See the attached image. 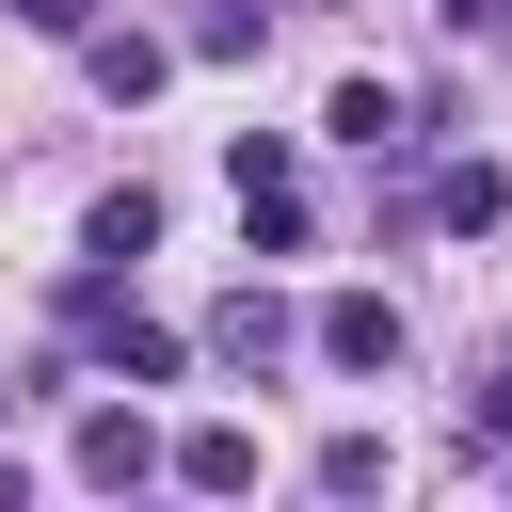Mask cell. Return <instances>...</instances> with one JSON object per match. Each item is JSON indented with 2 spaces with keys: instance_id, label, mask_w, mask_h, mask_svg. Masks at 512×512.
Wrapping results in <instances>:
<instances>
[{
  "instance_id": "obj_1",
  "label": "cell",
  "mask_w": 512,
  "mask_h": 512,
  "mask_svg": "<svg viewBox=\"0 0 512 512\" xmlns=\"http://www.w3.org/2000/svg\"><path fill=\"white\" fill-rule=\"evenodd\" d=\"M64 336H80V368H112V384H176V320H144L112 272L64 288Z\"/></svg>"
},
{
  "instance_id": "obj_2",
  "label": "cell",
  "mask_w": 512,
  "mask_h": 512,
  "mask_svg": "<svg viewBox=\"0 0 512 512\" xmlns=\"http://www.w3.org/2000/svg\"><path fill=\"white\" fill-rule=\"evenodd\" d=\"M224 176H240V240H256V256H304V144H288V128H240Z\"/></svg>"
},
{
  "instance_id": "obj_3",
  "label": "cell",
  "mask_w": 512,
  "mask_h": 512,
  "mask_svg": "<svg viewBox=\"0 0 512 512\" xmlns=\"http://www.w3.org/2000/svg\"><path fill=\"white\" fill-rule=\"evenodd\" d=\"M320 368H400V304L384 288H336L320 304Z\"/></svg>"
},
{
  "instance_id": "obj_4",
  "label": "cell",
  "mask_w": 512,
  "mask_h": 512,
  "mask_svg": "<svg viewBox=\"0 0 512 512\" xmlns=\"http://www.w3.org/2000/svg\"><path fill=\"white\" fill-rule=\"evenodd\" d=\"M80 480H96V496H144V480H160V432H144L128 400H112V416H80Z\"/></svg>"
},
{
  "instance_id": "obj_5",
  "label": "cell",
  "mask_w": 512,
  "mask_h": 512,
  "mask_svg": "<svg viewBox=\"0 0 512 512\" xmlns=\"http://www.w3.org/2000/svg\"><path fill=\"white\" fill-rule=\"evenodd\" d=\"M432 224H448V240H496V224H512V160H448V176H432Z\"/></svg>"
},
{
  "instance_id": "obj_6",
  "label": "cell",
  "mask_w": 512,
  "mask_h": 512,
  "mask_svg": "<svg viewBox=\"0 0 512 512\" xmlns=\"http://www.w3.org/2000/svg\"><path fill=\"white\" fill-rule=\"evenodd\" d=\"M80 80H96V96H160L176 48H160V32H80Z\"/></svg>"
},
{
  "instance_id": "obj_7",
  "label": "cell",
  "mask_w": 512,
  "mask_h": 512,
  "mask_svg": "<svg viewBox=\"0 0 512 512\" xmlns=\"http://www.w3.org/2000/svg\"><path fill=\"white\" fill-rule=\"evenodd\" d=\"M336 144H368V160H400L416 144V96H384V80H336V112H320Z\"/></svg>"
},
{
  "instance_id": "obj_8",
  "label": "cell",
  "mask_w": 512,
  "mask_h": 512,
  "mask_svg": "<svg viewBox=\"0 0 512 512\" xmlns=\"http://www.w3.org/2000/svg\"><path fill=\"white\" fill-rule=\"evenodd\" d=\"M144 240H160V192H144V176H128V192H96V208H80V256H96V272H128V256H144Z\"/></svg>"
},
{
  "instance_id": "obj_9",
  "label": "cell",
  "mask_w": 512,
  "mask_h": 512,
  "mask_svg": "<svg viewBox=\"0 0 512 512\" xmlns=\"http://www.w3.org/2000/svg\"><path fill=\"white\" fill-rule=\"evenodd\" d=\"M208 352H224V368L256 384V368L288 352V304H272V288H224V320H208Z\"/></svg>"
},
{
  "instance_id": "obj_10",
  "label": "cell",
  "mask_w": 512,
  "mask_h": 512,
  "mask_svg": "<svg viewBox=\"0 0 512 512\" xmlns=\"http://www.w3.org/2000/svg\"><path fill=\"white\" fill-rule=\"evenodd\" d=\"M160 464H176L192 496H240V480H256V432H240V416H208V432H176Z\"/></svg>"
},
{
  "instance_id": "obj_11",
  "label": "cell",
  "mask_w": 512,
  "mask_h": 512,
  "mask_svg": "<svg viewBox=\"0 0 512 512\" xmlns=\"http://www.w3.org/2000/svg\"><path fill=\"white\" fill-rule=\"evenodd\" d=\"M256 32H272V0H208L192 16V64H256Z\"/></svg>"
},
{
  "instance_id": "obj_12",
  "label": "cell",
  "mask_w": 512,
  "mask_h": 512,
  "mask_svg": "<svg viewBox=\"0 0 512 512\" xmlns=\"http://www.w3.org/2000/svg\"><path fill=\"white\" fill-rule=\"evenodd\" d=\"M320 496H384V432H336L320 448Z\"/></svg>"
},
{
  "instance_id": "obj_13",
  "label": "cell",
  "mask_w": 512,
  "mask_h": 512,
  "mask_svg": "<svg viewBox=\"0 0 512 512\" xmlns=\"http://www.w3.org/2000/svg\"><path fill=\"white\" fill-rule=\"evenodd\" d=\"M0 16H16V32H48V48H80V32H96V0H0Z\"/></svg>"
},
{
  "instance_id": "obj_14",
  "label": "cell",
  "mask_w": 512,
  "mask_h": 512,
  "mask_svg": "<svg viewBox=\"0 0 512 512\" xmlns=\"http://www.w3.org/2000/svg\"><path fill=\"white\" fill-rule=\"evenodd\" d=\"M480 432H512V336H496V368H480Z\"/></svg>"
},
{
  "instance_id": "obj_15",
  "label": "cell",
  "mask_w": 512,
  "mask_h": 512,
  "mask_svg": "<svg viewBox=\"0 0 512 512\" xmlns=\"http://www.w3.org/2000/svg\"><path fill=\"white\" fill-rule=\"evenodd\" d=\"M496 16H512V0H448V32H496Z\"/></svg>"
},
{
  "instance_id": "obj_16",
  "label": "cell",
  "mask_w": 512,
  "mask_h": 512,
  "mask_svg": "<svg viewBox=\"0 0 512 512\" xmlns=\"http://www.w3.org/2000/svg\"><path fill=\"white\" fill-rule=\"evenodd\" d=\"M0 416H16V384H0Z\"/></svg>"
}]
</instances>
